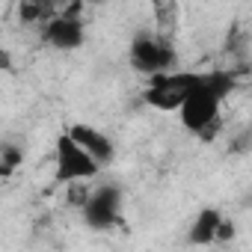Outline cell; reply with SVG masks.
I'll use <instances>...</instances> for the list:
<instances>
[{"instance_id":"9","label":"cell","mask_w":252,"mask_h":252,"mask_svg":"<svg viewBox=\"0 0 252 252\" xmlns=\"http://www.w3.org/2000/svg\"><path fill=\"white\" fill-rule=\"evenodd\" d=\"M63 6V0H21L18 3V21L24 27H42L48 18H54Z\"/></svg>"},{"instance_id":"10","label":"cell","mask_w":252,"mask_h":252,"mask_svg":"<svg viewBox=\"0 0 252 252\" xmlns=\"http://www.w3.org/2000/svg\"><path fill=\"white\" fill-rule=\"evenodd\" d=\"M24 160V152L18 146H3L0 149V178H9Z\"/></svg>"},{"instance_id":"12","label":"cell","mask_w":252,"mask_h":252,"mask_svg":"<svg viewBox=\"0 0 252 252\" xmlns=\"http://www.w3.org/2000/svg\"><path fill=\"white\" fill-rule=\"evenodd\" d=\"M89 3H95V6H98V3H107V0H89Z\"/></svg>"},{"instance_id":"4","label":"cell","mask_w":252,"mask_h":252,"mask_svg":"<svg viewBox=\"0 0 252 252\" xmlns=\"http://www.w3.org/2000/svg\"><path fill=\"white\" fill-rule=\"evenodd\" d=\"M80 217L92 231H110L122 220V190L116 184H98L80 202Z\"/></svg>"},{"instance_id":"1","label":"cell","mask_w":252,"mask_h":252,"mask_svg":"<svg viewBox=\"0 0 252 252\" xmlns=\"http://www.w3.org/2000/svg\"><path fill=\"white\" fill-rule=\"evenodd\" d=\"M237 86V74L225 71V68H211V71H199V80L193 83V89L184 95V101L178 104V119L181 125L199 137L202 143H211L220 128H222V101L234 92Z\"/></svg>"},{"instance_id":"8","label":"cell","mask_w":252,"mask_h":252,"mask_svg":"<svg viewBox=\"0 0 252 252\" xmlns=\"http://www.w3.org/2000/svg\"><path fill=\"white\" fill-rule=\"evenodd\" d=\"M220 222H222V211L217 208H202L187 231V240L193 246H214L217 243V231H220Z\"/></svg>"},{"instance_id":"7","label":"cell","mask_w":252,"mask_h":252,"mask_svg":"<svg viewBox=\"0 0 252 252\" xmlns=\"http://www.w3.org/2000/svg\"><path fill=\"white\" fill-rule=\"evenodd\" d=\"M68 134L101 163V166H107L113 158H116V146H113V140L104 134V131H98V128H92V125H86V122H74L71 128H68Z\"/></svg>"},{"instance_id":"11","label":"cell","mask_w":252,"mask_h":252,"mask_svg":"<svg viewBox=\"0 0 252 252\" xmlns=\"http://www.w3.org/2000/svg\"><path fill=\"white\" fill-rule=\"evenodd\" d=\"M9 65V54L6 51H0V68H6Z\"/></svg>"},{"instance_id":"6","label":"cell","mask_w":252,"mask_h":252,"mask_svg":"<svg viewBox=\"0 0 252 252\" xmlns=\"http://www.w3.org/2000/svg\"><path fill=\"white\" fill-rule=\"evenodd\" d=\"M39 36L48 48L54 51H77L86 42V24L83 15H68V12H57L54 18H48L39 27Z\"/></svg>"},{"instance_id":"2","label":"cell","mask_w":252,"mask_h":252,"mask_svg":"<svg viewBox=\"0 0 252 252\" xmlns=\"http://www.w3.org/2000/svg\"><path fill=\"white\" fill-rule=\"evenodd\" d=\"M101 163L65 131L57 137L54 146V181L57 184H77V181H92L101 175Z\"/></svg>"},{"instance_id":"3","label":"cell","mask_w":252,"mask_h":252,"mask_svg":"<svg viewBox=\"0 0 252 252\" xmlns=\"http://www.w3.org/2000/svg\"><path fill=\"white\" fill-rule=\"evenodd\" d=\"M196 80H199V71H175V68H169V71L152 74L149 86L143 89V104L152 107V110H160V113H175Z\"/></svg>"},{"instance_id":"5","label":"cell","mask_w":252,"mask_h":252,"mask_svg":"<svg viewBox=\"0 0 252 252\" xmlns=\"http://www.w3.org/2000/svg\"><path fill=\"white\" fill-rule=\"evenodd\" d=\"M128 60L134 65V71L152 77V74H160V71H169L175 68V48L160 39V36H152V33H143L131 42V51H128Z\"/></svg>"}]
</instances>
